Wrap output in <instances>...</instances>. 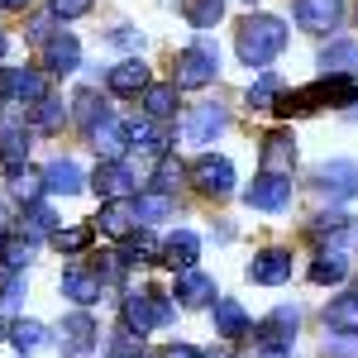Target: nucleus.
Segmentation results:
<instances>
[{"mask_svg": "<svg viewBox=\"0 0 358 358\" xmlns=\"http://www.w3.org/2000/svg\"><path fill=\"white\" fill-rule=\"evenodd\" d=\"M287 48V24L273 20V15H248L239 24V57L248 67H268L273 57H282Z\"/></svg>", "mask_w": 358, "mask_h": 358, "instance_id": "f257e3e1", "label": "nucleus"}, {"mask_svg": "<svg viewBox=\"0 0 358 358\" xmlns=\"http://www.w3.org/2000/svg\"><path fill=\"white\" fill-rule=\"evenodd\" d=\"M215 72H220V48L201 34L192 48H182L177 53V72H172V86L177 91H201V86L215 82Z\"/></svg>", "mask_w": 358, "mask_h": 358, "instance_id": "f03ea898", "label": "nucleus"}, {"mask_svg": "<svg viewBox=\"0 0 358 358\" xmlns=\"http://www.w3.org/2000/svg\"><path fill=\"white\" fill-rule=\"evenodd\" d=\"M172 320V301H167L163 292H129L124 296V330H134V334H148V330H158V325H167Z\"/></svg>", "mask_w": 358, "mask_h": 358, "instance_id": "7ed1b4c3", "label": "nucleus"}, {"mask_svg": "<svg viewBox=\"0 0 358 358\" xmlns=\"http://www.w3.org/2000/svg\"><path fill=\"white\" fill-rule=\"evenodd\" d=\"M29 153V120L20 101H0V163L20 167Z\"/></svg>", "mask_w": 358, "mask_h": 358, "instance_id": "20e7f679", "label": "nucleus"}, {"mask_svg": "<svg viewBox=\"0 0 358 358\" xmlns=\"http://www.w3.org/2000/svg\"><path fill=\"white\" fill-rule=\"evenodd\" d=\"M244 206H253V210H287L292 206V177L258 172L253 187H244Z\"/></svg>", "mask_w": 358, "mask_h": 358, "instance_id": "39448f33", "label": "nucleus"}, {"mask_svg": "<svg viewBox=\"0 0 358 358\" xmlns=\"http://www.w3.org/2000/svg\"><path fill=\"white\" fill-rule=\"evenodd\" d=\"M192 182H196V187H201L206 196H229V192H234V167H229V158H215V153H206V158H196Z\"/></svg>", "mask_w": 358, "mask_h": 358, "instance_id": "423d86ee", "label": "nucleus"}, {"mask_svg": "<svg viewBox=\"0 0 358 358\" xmlns=\"http://www.w3.org/2000/svg\"><path fill=\"white\" fill-rule=\"evenodd\" d=\"M224 124H229V115L220 106H196L187 120H182V138L187 143H215L224 134Z\"/></svg>", "mask_w": 358, "mask_h": 358, "instance_id": "0eeeda50", "label": "nucleus"}, {"mask_svg": "<svg viewBox=\"0 0 358 358\" xmlns=\"http://www.w3.org/2000/svg\"><path fill=\"white\" fill-rule=\"evenodd\" d=\"M344 20V0H296V24L306 34H330Z\"/></svg>", "mask_w": 358, "mask_h": 358, "instance_id": "6e6552de", "label": "nucleus"}, {"mask_svg": "<svg viewBox=\"0 0 358 358\" xmlns=\"http://www.w3.org/2000/svg\"><path fill=\"white\" fill-rule=\"evenodd\" d=\"M315 182H320V192L334 196V201H349V196H358V163H349V158H334V163H325L320 172H315Z\"/></svg>", "mask_w": 358, "mask_h": 358, "instance_id": "1a4fd4ad", "label": "nucleus"}, {"mask_svg": "<svg viewBox=\"0 0 358 358\" xmlns=\"http://www.w3.org/2000/svg\"><path fill=\"white\" fill-rule=\"evenodd\" d=\"M287 277H292V253L287 248H263L248 263V282H258V287H282Z\"/></svg>", "mask_w": 358, "mask_h": 358, "instance_id": "9d476101", "label": "nucleus"}, {"mask_svg": "<svg viewBox=\"0 0 358 358\" xmlns=\"http://www.w3.org/2000/svg\"><path fill=\"white\" fill-rule=\"evenodd\" d=\"M296 320H301V315H296V310H292V306H282V310H273V315H268V320H263V325H258V349H292V334H296Z\"/></svg>", "mask_w": 358, "mask_h": 358, "instance_id": "9b49d317", "label": "nucleus"}, {"mask_svg": "<svg viewBox=\"0 0 358 358\" xmlns=\"http://www.w3.org/2000/svg\"><path fill=\"white\" fill-rule=\"evenodd\" d=\"M91 143H96V153H101L106 163H120V158H124V148H129V129H124L120 120L106 115V120H96V124H91Z\"/></svg>", "mask_w": 358, "mask_h": 358, "instance_id": "f8f14e48", "label": "nucleus"}, {"mask_svg": "<svg viewBox=\"0 0 358 358\" xmlns=\"http://www.w3.org/2000/svg\"><path fill=\"white\" fill-rule=\"evenodd\" d=\"M43 67H48L53 77L77 72V67H82V43H77L72 34H57V38H48V48H43Z\"/></svg>", "mask_w": 358, "mask_h": 358, "instance_id": "ddd939ff", "label": "nucleus"}, {"mask_svg": "<svg viewBox=\"0 0 358 358\" xmlns=\"http://www.w3.org/2000/svg\"><path fill=\"white\" fill-rule=\"evenodd\" d=\"M292 163H296V138L287 134V129H273V134L263 138V172L292 177Z\"/></svg>", "mask_w": 358, "mask_h": 358, "instance_id": "4468645a", "label": "nucleus"}, {"mask_svg": "<svg viewBox=\"0 0 358 358\" xmlns=\"http://www.w3.org/2000/svg\"><path fill=\"white\" fill-rule=\"evenodd\" d=\"M91 182H96V192L106 196V201H129L134 196V172L124 163H101Z\"/></svg>", "mask_w": 358, "mask_h": 358, "instance_id": "2eb2a0df", "label": "nucleus"}, {"mask_svg": "<svg viewBox=\"0 0 358 358\" xmlns=\"http://www.w3.org/2000/svg\"><path fill=\"white\" fill-rule=\"evenodd\" d=\"M320 67H325V77H354L358 72V43L354 38H330L320 48Z\"/></svg>", "mask_w": 358, "mask_h": 358, "instance_id": "dca6fc26", "label": "nucleus"}, {"mask_svg": "<svg viewBox=\"0 0 358 358\" xmlns=\"http://www.w3.org/2000/svg\"><path fill=\"white\" fill-rule=\"evenodd\" d=\"M115 96H143V86H148V67L138 62V57H124V62H115L110 77H106Z\"/></svg>", "mask_w": 358, "mask_h": 358, "instance_id": "f3484780", "label": "nucleus"}, {"mask_svg": "<svg viewBox=\"0 0 358 358\" xmlns=\"http://www.w3.org/2000/svg\"><path fill=\"white\" fill-rule=\"evenodd\" d=\"M210 315H215V334H224L229 344L248 334V310L234 301V296H215V310H210Z\"/></svg>", "mask_w": 358, "mask_h": 358, "instance_id": "a211bd4d", "label": "nucleus"}, {"mask_svg": "<svg viewBox=\"0 0 358 358\" xmlns=\"http://www.w3.org/2000/svg\"><path fill=\"white\" fill-rule=\"evenodd\" d=\"M196 253H201V239H196L192 229H177L172 239L163 244V253H158V263H167V268H177V273H187V268H196Z\"/></svg>", "mask_w": 358, "mask_h": 358, "instance_id": "6ab92c4d", "label": "nucleus"}, {"mask_svg": "<svg viewBox=\"0 0 358 358\" xmlns=\"http://www.w3.org/2000/svg\"><path fill=\"white\" fill-rule=\"evenodd\" d=\"M101 292H106V282L96 273H86V268H67V273H62V296H72L77 306H96Z\"/></svg>", "mask_w": 358, "mask_h": 358, "instance_id": "aec40b11", "label": "nucleus"}, {"mask_svg": "<svg viewBox=\"0 0 358 358\" xmlns=\"http://www.w3.org/2000/svg\"><path fill=\"white\" fill-rule=\"evenodd\" d=\"M91 334H96V320H91L86 310L67 315V320H62V349H67V354H91V349H96Z\"/></svg>", "mask_w": 358, "mask_h": 358, "instance_id": "412c9836", "label": "nucleus"}, {"mask_svg": "<svg viewBox=\"0 0 358 358\" xmlns=\"http://www.w3.org/2000/svg\"><path fill=\"white\" fill-rule=\"evenodd\" d=\"M96 220H101V229H106V234H115V239L134 234V220H138V215H134V201H106Z\"/></svg>", "mask_w": 358, "mask_h": 358, "instance_id": "4be33fe9", "label": "nucleus"}, {"mask_svg": "<svg viewBox=\"0 0 358 358\" xmlns=\"http://www.w3.org/2000/svg\"><path fill=\"white\" fill-rule=\"evenodd\" d=\"M43 187H48L53 196L82 192V167L72 163V158H57V163H48V172H43Z\"/></svg>", "mask_w": 358, "mask_h": 358, "instance_id": "5701e85b", "label": "nucleus"}, {"mask_svg": "<svg viewBox=\"0 0 358 358\" xmlns=\"http://www.w3.org/2000/svg\"><path fill=\"white\" fill-rule=\"evenodd\" d=\"M325 325L330 330H344V334H358V292H344L325 306Z\"/></svg>", "mask_w": 358, "mask_h": 358, "instance_id": "b1692460", "label": "nucleus"}, {"mask_svg": "<svg viewBox=\"0 0 358 358\" xmlns=\"http://www.w3.org/2000/svg\"><path fill=\"white\" fill-rule=\"evenodd\" d=\"M143 110H148V120H172L177 115V86L172 82H148L143 86Z\"/></svg>", "mask_w": 358, "mask_h": 358, "instance_id": "393cba45", "label": "nucleus"}, {"mask_svg": "<svg viewBox=\"0 0 358 358\" xmlns=\"http://www.w3.org/2000/svg\"><path fill=\"white\" fill-rule=\"evenodd\" d=\"M210 296H215V282H210L206 273L187 268V273L177 277V301H182V306H206Z\"/></svg>", "mask_w": 358, "mask_h": 358, "instance_id": "a878e982", "label": "nucleus"}, {"mask_svg": "<svg viewBox=\"0 0 358 358\" xmlns=\"http://www.w3.org/2000/svg\"><path fill=\"white\" fill-rule=\"evenodd\" d=\"M182 15H187V24L192 29H215L220 24V15H224V0H182Z\"/></svg>", "mask_w": 358, "mask_h": 358, "instance_id": "bb28decb", "label": "nucleus"}, {"mask_svg": "<svg viewBox=\"0 0 358 358\" xmlns=\"http://www.w3.org/2000/svg\"><path fill=\"white\" fill-rule=\"evenodd\" d=\"M172 210H177V201H172L167 192H143V196L134 201V215H138L143 224H153V220H167Z\"/></svg>", "mask_w": 358, "mask_h": 358, "instance_id": "cd10ccee", "label": "nucleus"}, {"mask_svg": "<svg viewBox=\"0 0 358 358\" xmlns=\"http://www.w3.org/2000/svg\"><path fill=\"white\" fill-rule=\"evenodd\" d=\"M53 206H43V201H29V210H24V239H43V234H53Z\"/></svg>", "mask_w": 358, "mask_h": 358, "instance_id": "c85d7f7f", "label": "nucleus"}, {"mask_svg": "<svg viewBox=\"0 0 358 358\" xmlns=\"http://www.w3.org/2000/svg\"><path fill=\"white\" fill-rule=\"evenodd\" d=\"M124 129H129V143L143 148V153H163V148H167L163 129H158L153 120H134V124H124Z\"/></svg>", "mask_w": 358, "mask_h": 358, "instance_id": "c756f323", "label": "nucleus"}, {"mask_svg": "<svg viewBox=\"0 0 358 358\" xmlns=\"http://www.w3.org/2000/svg\"><path fill=\"white\" fill-rule=\"evenodd\" d=\"M277 96H282V82H277L273 72H263L258 82L248 86V110H273Z\"/></svg>", "mask_w": 358, "mask_h": 358, "instance_id": "7c9ffc66", "label": "nucleus"}, {"mask_svg": "<svg viewBox=\"0 0 358 358\" xmlns=\"http://www.w3.org/2000/svg\"><path fill=\"white\" fill-rule=\"evenodd\" d=\"M344 273H349V263L339 258V248H330V253H320L315 263H310V282H344Z\"/></svg>", "mask_w": 358, "mask_h": 358, "instance_id": "2f4dec72", "label": "nucleus"}, {"mask_svg": "<svg viewBox=\"0 0 358 358\" xmlns=\"http://www.w3.org/2000/svg\"><path fill=\"white\" fill-rule=\"evenodd\" d=\"M29 120H34V129H57V124L67 120V106H62L57 96H43L38 106H29Z\"/></svg>", "mask_w": 358, "mask_h": 358, "instance_id": "473e14b6", "label": "nucleus"}, {"mask_svg": "<svg viewBox=\"0 0 358 358\" xmlns=\"http://www.w3.org/2000/svg\"><path fill=\"white\" fill-rule=\"evenodd\" d=\"M158 253H163V244H153L148 234H124V263H158Z\"/></svg>", "mask_w": 358, "mask_h": 358, "instance_id": "72a5a7b5", "label": "nucleus"}, {"mask_svg": "<svg viewBox=\"0 0 358 358\" xmlns=\"http://www.w3.org/2000/svg\"><path fill=\"white\" fill-rule=\"evenodd\" d=\"M10 339L20 344V354H29V349H38V344L48 339V330H43L38 320H15V325H10Z\"/></svg>", "mask_w": 358, "mask_h": 358, "instance_id": "f704fd0d", "label": "nucleus"}, {"mask_svg": "<svg viewBox=\"0 0 358 358\" xmlns=\"http://www.w3.org/2000/svg\"><path fill=\"white\" fill-rule=\"evenodd\" d=\"M10 192L20 196V201H34V196L43 192V177L29 172V167H10Z\"/></svg>", "mask_w": 358, "mask_h": 358, "instance_id": "c9c22d12", "label": "nucleus"}, {"mask_svg": "<svg viewBox=\"0 0 358 358\" xmlns=\"http://www.w3.org/2000/svg\"><path fill=\"white\" fill-rule=\"evenodd\" d=\"M106 358H143V334H134V330H120V334L110 339Z\"/></svg>", "mask_w": 358, "mask_h": 358, "instance_id": "e433bc0d", "label": "nucleus"}, {"mask_svg": "<svg viewBox=\"0 0 358 358\" xmlns=\"http://www.w3.org/2000/svg\"><path fill=\"white\" fill-rule=\"evenodd\" d=\"M29 253H34V239H0V258H5V268H24Z\"/></svg>", "mask_w": 358, "mask_h": 358, "instance_id": "4c0bfd02", "label": "nucleus"}, {"mask_svg": "<svg viewBox=\"0 0 358 358\" xmlns=\"http://www.w3.org/2000/svg\"><path fill=\"white\" fill-rule=\"evenodd\" d=\"M53 244L62 248V253H82V248L91 244V229H86V224H72V229H53Z\"/></svg>", "mask_w": 358, "mask_h": 358, "instance_id": "58836bf2", "label": "nucleus"}, {"mask_svg": "<svg viewBox=\"0 0 358 358\" xmlns=\"http://www.w3.org/2000/svg\"><path fill=\"white\" fill-rule=\"evenodd\" d=\"M24 273H15V268H10V273H5V282H0V306H5V310H15V306L24 301Z\"/></svg>", "mask_w": 358, "mask_h": 358, "instance_id": "ea45409f", "label": "nucleus"}, {"mask_svg": "<svg viewBox=\"0 0 358 358\" xmlns=\"http://www.w3.org/2000/svg\"><path fill=\"white\" fill-rule=\"evenodd\" d=\"M325 358H358V334H325Z\"/></svg>", "mask_w": 358, "mask_h": 358, "instance_id": "a19ab883", "label": "nucleus"}, {"mask_svg": "<svg viewBox=\"0 0 358 358\" xmlns=\"http://www.w3.org/2000/svg\"><path fill=\"white\" fill-rule=\"evenodd\" d=\"M77 120H82L86 129H91L96 120H106V106H101V101H96V96L86 91V96H77Z\"/></svg>", "mask_w": 358, "mask_h": 358, "instance_id": "79ce46f5", "label": "nucleus"}, {"mask_svg": "<svg viewBox=\"0 0 358 358\" xmlns=\"http://www.w3.org/2000/svg\"><path fill=\"white\" fill-rule=\"evenodd\" d=\"M48 10H53V20H82L91 10V0H53Z\"/></svg>", "mask_w": 358, "mask_h": 358, "instance_id": "37998d69", "label": "nucleus"}, {"mask_svg": "<svg viewBox=\"0 0 358 358\" xmlns=\"http://www.w3.org/2000/svg\"><path fill=\"white\" fill-rule=\"evenodd\" d=\"M182 177H187V167H182V163H172V158H167V163L158 167V192H167V196H172V187H177Z\"/></svg>", "mask_w": 358, "mask_h": 358, "instance_id": "c03bdc74", "label": "nucleus"}, {"mask_svg": "<svg viewBox=\"0 0 358 358\" xmlns=\"http://www.w3.org/2000/svg\"><path fill=\"white\" fill-rule=\"evenodd\" d=\"M344 229H349V215L344 210H330V215L315 220V234H344Z\"/></svg>", "mask_w": 358, "mask_h": 358, "instance_id": "a18cd8bd", "label": "nucleus"}, {"mask_svg": "<svg viewBox=\"0 0 358 358\" xmlns=\"http://www.w3.org/2000/svg\"><path fill=\"white\" fill-rule=\"evenodd\" d=\"M48 34H53V15H38V20L29 24V38H34V43H48Z\"/></svg>", "mask_w": 358, "mask_h": 358, "instance_id": "49530a36", "label": "nucleus"}, {"mask_svg": "<svg viewBox=\"0 0 358 358\" xmlns=\"http://www.w3.org/2000/svg\"><path fill=\"white\" fill-rule=\"evenodd\" d=\"M110 43H115V48H138V43H143V34H134V29H115Z\"/></svg>", "mask_w": 358, "mask_h": 358, "instance_id": "de8ad7c7", "label": "nucleus"}, {"mask_svg": "<svg viewBox=\"0 0 358 358\" xmlns=\"http://www.w3.org/2000/svg\"><path fill=\"white\" fill-rule=\"evenodd\" d=\"M163 358H201V354H196L192 344H167V349H163Z\"/></svg>", "mask_w": 358, "mask_h": 358, "instance_id": "09e8293b", "label": "nucleus"}, {"mask_svg": "<svg viewBox=\"0 0 358 358\" xmlns=\"http://www.w3.org/2000/svg\"><path fill=\"white\" fill-rule=\"evenodd\" d=\"M258 358H292V349H258Z\"/></svg>", "mask_w": 358, "mask_h": 358, "instance_id": "8fccbe9b", "label": "nucleus"}, {"mask_svg": "<svg viewBox=\"0 0 358 358\" xmlns=\"http://www.w3.org/2000/svg\"><path fill=\"white\" fill-rule=\"evenodd\" d=\"M206 358H234V349H229V344H220V349H210Z\"/></svg>", "mask_w": 358, "mask_h": 358, "instance_id": "3c124183", "label": "nucleus"}, {"mask_svg": "<svg viewBox=\"0 0 358 358\" xmlns=\"http://www.w3.org/2000/svg\"><path fill=\"white\" fill-rule=\"evenodd\" d=\"M20 5H29V0H0V10H20Z\"/></svg>", "mask_w": 358, "mask_h": 358, "instance_id": "603ef678", "label": "nucleus"}, {"mask_svg": "<svg viewBox=\"0 0 358 358\" xmlns=\"http://www.w3.org/2000/svg\"><path fill=\"white\" fill-rule=\"evenodd\" d=\"M0 239H5V210H0Z\"/></svg>", "mask_w": 358, "mask_h": 358, "instance_id": "864d4df0", "label": "nucleus"}, {"mask_svg": "<svg viewBox=\"0 0 358 358\" xmlns=\"http://www.w3.org/2000/svg\"><path fill=\"white\" fill-rule=\"evenodd\" d=\"M0 57H5V34H0Z\"/></svg>", "mask_w": 358, "mask_h": 358, "instance_id": "5fc2aeb1", "label": "nucleus"}, {"mask_svg": "<svg viewBox=\"0 0 358 358\" xmlns=\"http://www.w3.org/2000/svg\"><path fill=\"white\" fill-rule=\"evenodd\" d=\"M0 339H5V320H0Z\"/></svg>", "mask_w": 358, "mask_h": 358, "instance_id": "6e6d98bb", "label": "nucleus"}]
</instances>
